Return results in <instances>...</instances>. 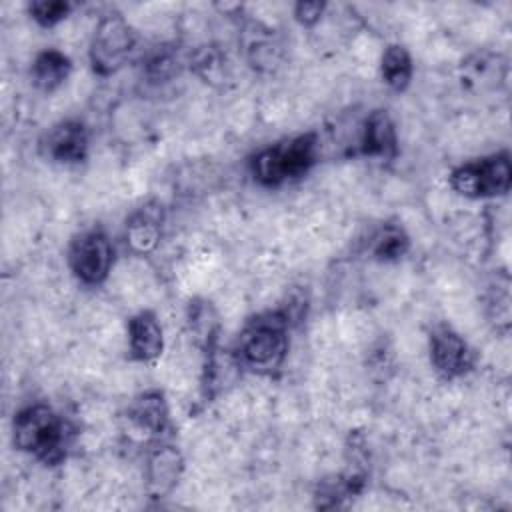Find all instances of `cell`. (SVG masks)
Returning <instances> with one entry per match:
<instances>
[{"label":"cell","mask_w":512,"mask_h":512,"mask_svg":"<svg viewBox=\"0 0 512 512\" xmlns=\"http://www.w3.org/2000/svg\"><path fill=\"white\" fill-rule=\"evenodd\" d=\"M488 310L490 320L496 322V330H508L510 326V278L506 274H496V284L488 290Z\"/></svg>","instance_id":"cell-20"},{"label":"cell","mask_w":512,"mask_h":512,"mask_svg":"<svg viewBox=\"0 0 512 512\" xmlns=\"http://www.w3.org/2000/svg\"><path fill=\"white\" fill-rule=\"evenodd\" d=\"M328 4L322 0H306V2H296L294 4V18L300 26L312 28L320 22V18L324 16Z\"/></svg>","instance_id":"cell-23"},{"label":"cell","mask_w":512,"mask_h":512,"mask_svg":"<svg viewBox=\"0 0 512 512\" xmlns=\"http://www.w3.org/2000/svg\"><path fill=\"white\" fill-rule=\"evenodd\" d=\"M428 356L434 372L444 380H456L472 372L476 352L450 324H436L428 334Z\"/></svg>","instance_id":"cell-7"},{"label":"cell","mask_w":512,"mask_h":512,"mask_svg":"<svg viewBox=\"0 0 512 512\" xmlns=\"http://www.w3.org/2000/svg\"><path fill=\"white\" fill-rule=\"evenodd\" d=\"M184 458L170 440L156 442L146 448L144 480L152 498L168 496L180 482Z\"/></svg>","instance_id":"cell-10"},{"label":"cell","mask_w":512,"mask_h":512,"mask_svg":"<svg viewBox=\"0 0 512 512\" xmlns=\"http://www.w3.org/2000/svg\"><path fill=\"white\" fill-rule=\"evenodd\" d=\"M74 10V4L68 0H34L28 4L30 18L42 28H54L66 20Z\"/></svg>","instance_id":"cell-21"},{"label":"cell","mask_w":512,"mask_h":512,"mask_svg":"<svg viewBox=\"0 0 512 512\" xmlns=\"http://www.w3.org/2000/svg\"><path fill=\"white\" fill-rule=\"evenodd\" d=\"M508 66L502 56L492 52H478L462 62V82L476 90L498 88L506 80Z\"/></svg>","instance_id":"cell-16"},{"label":"cell","mask_w":512,"mask_h":512,"mask_svg":"<svg viewBox=\"0 0 512 512\" xmlns=\"http://www.w3.org/2000/svg\"><path fill=\"white\" fill-rule=\"evenodd\" d=\"M320 158L316 132H302L260 148L248 160L250 174L264 188H280L306 176Z\"/></svg>","instance_id":"cell-3"},{"label":"cell","mask_w":512,"mask_h":512,"mask_svg":"<svg viewBox=\"0 0 512 512\" xmlns=\"http://www.w3.org/2000/svg\"><path fill=\"white\" fill-rule=\"evenodd\" d=\"M90 134L84 122L76 118H66L56 122L40 140V150L44 158L56 164L74 166L88 158Z\"/></svg>","instance_id":"cell-9"},{"label":"cell","mask_w":512,"mask_h":512,"mask_svg":"<svg viewBox=\"0 0 512 512\" xmlns=\"http://www.w3.org/2000/svg\"><path fill=\"white\" fill-rule=\"evenodd\" d=\"M408 250H410V236L400 224H394V222L382 224L370 240V254L378 262H396L404 258Z\"/></svg>","instance_id":"cell-19"},{"label":"cell","mask_w":512,"mask_h":512,"mask_svg":"<svg viewBox=\"0 0 512 512\" xmlns=\"http://www.w3.org/2000/svg\"><path fill=\"white\" fill-rule=\"evenodd\" d=\"M292 316L288 308L264 310L250 316L238 332L234 344V358L240 368L272 376L276 374L288 356Z\"/></svg>","instance_id":"cell-1"},{"label":"cell","mask_w":512,"mask_h":512,"mask_svg":"<svg viewBox=\"0 0 512 512\" xmlns=\"http://www.w3.org/2000/svg\"><path fill=\"white\" fill-rule=\"evenodd\" d=\"M128 352L136 362H152L164 352V330L152 310H140L128 318Z\"/></svg>","instance_id":"cell-13"},{"label":"cell","mask_w":512,"mask_h":512,"mask_svg":"<svg viewBox=\"0 0 512 512\" xmlns=\"http://www.w3.org/2000/svg\"><path fill=\"white\" fill-rule=\"evenodd\" d=\"M414 76V62L406 46L388 44L380 58V78L382 82L394 90L404 92Z\"/></svg>","instance_id":"cell-17"},{"label":"cell","mask_w":512,"mask_h":512,"mask_svg":"<svg viewBox=\"0 0 512 512\" xmlns=\"http://www.w3.org/2000/svg\"><path fill=\"white\" fill-rule=\"evenodd\" d=\"M246 62L258 72H274L282 62V42L274 28L258 20H246L240 32Z\"/></svg>","instance_id":"cell-12"},{"label":"cell","mask_w":512,"mask_h":512,"mask_svg":"<svg viewBox=\"0 0 512 512\" xmlns=\"http://www.w3.org/2000/svg\"><path fill=\"white\" fill-rule=\"evenodd\" d=\"M136 42V30L120 12L100 16L88 46L92 72L98 76H112L122 70L128 64Z\"/></svg>","instance_id":"cell-5"},{"label":"cell","mask_w":512,"mask_h":512,"mask_svg":"<svg viewBox=\"0 0 512 512\" xmlns=\"http://www.w3.org/2000/svg\"><path fill=\"white\" fill-rule=\"evenodd\" d=\"M74 438V424L44 402L28 404L14 414V446L46 466H58L64 462Z\"/></svg>","instance_id":"cell-2"},{"label":"cell","mask_w":512,"mask_h":512,"mask_svg":"<svg viewBox=\"0 0 512 512\" xmlns=\"http://www.w3.org/2000/svg\"><path fill=\"white\" fill-rule=\"evenodd\" d=\"M190 66L192 70L206 82H214V80H222L226 66H224V56L220 54L218 48L214 46H206L198 52H194L190 56Z\"/></svg>","instance_id":"cell-22"},{"label":"cell","mask_w":512,"mask_h":512,"mask_svg":"<svg viewBox=\"0 0 512 512\" xmlns=\"http://www.w3.org/2000/svg\"><path fill=\"white\" fill-rule=\"evenodd\" d=\"M182 66H184V60L180 56L178 46L162 44V46L154 48L152 52H148V56L144 58L142 76L146 78V82L158 86V84H166V82L174 80L176 76H180Z\"/></svg>","instance_id":"cell-18"},{"label":"cell","mask_w":512,"mask_h":512,"mask_svg":"<svg viewBox=\"0 0 512 512\" xmlns=\"http://www.w3.org/2000/svg\"><path fill=\"white\" fill-rule=\"evenodd\" d=\"M126 420L130 428L144 436L146 448L156 442L170 440V408L162 390H146L138 394L126 408Z\"/></svg>","instance_id":"cell-8"},{"label":"cell","mask_w":512,"mask_h":512,"mask_svg":"<svg viewBox=\"0 0 512 512\" xmlns=\"http://www.w3.org/2000/svg\"><path fill=\"white\" fill-rule=\"evenodd\" d=\"M162 206L146 204L130 214L124 226V240L130 252L138 256H146L154 252L160 244L162 236Z\"/></svg>","instance_id":"cell-14"},{"label":"cell","mask_w":512,"mask_h":512,"mask_svg":"<svg viewBox=\"0 0 512 512\" xmlns=\"http://www.w3.org/2000/svg\"><path fill=\"white\" fill-rule=\"evenodd\" d=\"M450 188L470 200H486L506 196L512 188V160L506 150L468 160L452 168L448 176Z\"/></svg>","instance_id":"cell-4"},{"label":"cell","mask_w":512,"mask_h":512,"mask_svg":"<svg viewBox=\"0 0 512 512\" xmlns=\"http://www.w3.org/2000/svg\"><path fill=\"white\" fill-rule=\"evenodd\" d=\"M70 72H72V60L68 58V54L56 48H46L38 52L32 60L30 82L36 90L50 94L70 78Z\"/></svg>","instance_id":"cell-15"},{"label":"cell","mask_w":512,"mask_h":512,"mask_svg":"<svg viewBox=\"0 0 512 512\" xmlns=\"http://www.w3.org/2000/svg\"><path fill=\"white\" fill-rule=\"evenodd\" d=\"M66 260L76 280L100 286L114 266V246L102 228H88L70 240Z\"/></svg>","instance_id":"cell-6"},{"label":"cell","mask_w":512,"mask_h":512,"mask_svg":"<svg viewBox=\"0 0 512 512\" xmlns=\"http://www.w3.org/2000/svg\"><path fill=\"white\" fill-rule=\"evenodd\" d=\"M356 152L376 160H394L398 156V132L388 110L376 108L360 122Z\"/></svg>","instance_id":"cell-11"}]
</instances>
